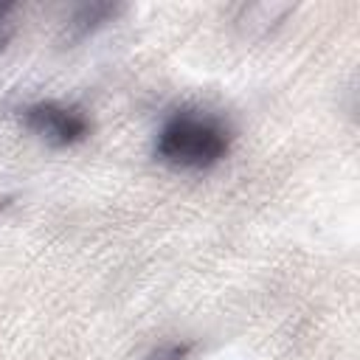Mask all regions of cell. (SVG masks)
<instances>
[{
	"label": "cell",
	"instance_id": "6da1fadb",
	"mask_svg": "<svg viewBox=\"0 0 360 360\" xmlns=\"http://www.w3.org/2000/svg\"><path fill=\"white\" fill-rule=\"evenodd\" d=\"M231 146L228 127L200 110H177L172 112L155 141V158L172 169L202 172L217 166Z\"/></svg>",
	"mask_w": 360,
	"mask_h": 360
},
{
	"label": "cell",
	"instance_id": "7a4b0ae2",
	"mask_svg": "<svg viewBox=\"0 0 360 360\" xmlns=\"http://www.w3.org/2000/svg\"><path fill=\"white\" fill-rule=\"evenodd\" d=\"M28 132L51 146H76L90 135V121L79 107L59 101H37L20 110Z\"/></svg>",
	"mask_w": 360,
	"mask_h": 360
},
{
	"label": "cell",
	"instance_id": "3957f363",
	"mask_svg": "<svg viewBox=\"0 0 360 360\" xmlns=\"http://www.w3.org/2000/svg\"><path fill=\"white\" fill-rule=\"evenodd\" d=\"M290 11H292L290 3H250V6H242L236 22L250 34H264L273 25H278Z\"/></svg>",
	"mask_w": 360,
	"mask_h": 360
},
{
	"label": "cell",
	"instance_id": "277c9868",
	"mask_svg": "<svg viewBox=\"0 0 360 360\" xmlns=\"http://www.w3.org/2000/svg\"><path fill=\"white\" fill-rule=\"evenodd\" d=\"M121 11V6H112V3H84L73 11V17L68 20V28H70V39H82L87 37L90 31H96L98 25L110 22L115 14Z\"/></svg>",
	"mask_w": 360,
	"mask_h": 360
},
{
	"label": "cell",
	"instance_id": "5b68a950",
	"mask_svg": "<svg viewBox=\"0 0 360 360\" xmlns=\"http://www.w3.org/2000/svg\"><path fill=\"white\" fill-rule=\"evenodd\" d=\"M188 352H191V343H160L158 349H152V352H146L143 354V360H186L188 357Z\"/></svg>",
	"mask_w": 360,
	"mask_h": 360
},
{
	"label": "cell",
	"instance_id": "8992f818",
	"mask_svg": "<svg viewBox=\"0 0 360 360\" xmlns=\"http://www.w3.org/2000/svg\"><path fill=\"white\" fill-rule=\"evenodd\" d=\"M11 11H14L11 3H0V51L6 48V42H8V37H11V20H8Z\"/></svg>",
	"mask_w": 360,
	"mask_h": 360
}]
</instances>
